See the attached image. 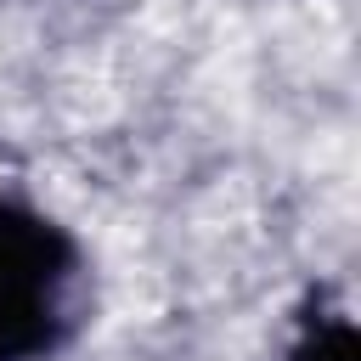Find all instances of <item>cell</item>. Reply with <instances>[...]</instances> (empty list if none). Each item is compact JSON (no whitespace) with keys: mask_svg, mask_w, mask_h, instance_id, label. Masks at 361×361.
Instances as JSON below:
<instances>
[{"mask_svg":"<svg viewBox=\"0 0 361 361\" xmlns=\"http://www.w3.org/2000/svg\"><path fill=\"white\" fill-rule=\"evenodd\" d=\"M85 248L23 197H0V361H56L85 327Z\"/></svg>","mask_w":361,"mask_h":361,"instance_id":"1","label":"cell"},{"mask_svg":"<svg viewBox=\"0 0 361 361\" xmlns=\"http://www.w3.org/2000/svg\"><path fill=\"white\" fill-rule=\"evenodd\" d=\"M282 361H361V333L344 305H333L327 288H310L299 305V327Z\"/></svg>","mask_w":361,"mask_h":361,"instance_id":"2","label":"cell"}]
</instances>
